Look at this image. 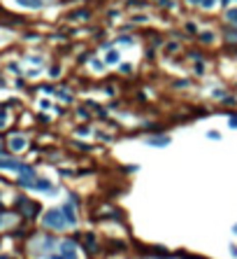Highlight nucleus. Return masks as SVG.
Returning <instances> with one entry per match:
<instances>
[{"label":"nucleus","mask_w":237,"mask_h":259,"mask_svg":"<svg viewBox=\"0 0 237 259\" xmlns=\"http://www.w3.org/2000/svg\"><path fill=\"white\" fill-rule=\"evenodd\" d=\"M44 224L51 226V229H63L68 222L63 217V210H49L47 215H44Z\"/></svg>","instance_id":"nucleus-1"},{"label":"nucleus","mask_w":237,"mask_h":259,"mask_svg":"<svg viewBox=\"0 0 237 259\" xmlns=\"http://www.w3.org/2000/svg\"><path fill=\"white\" fill-rule=\"evenodd\" d=\"M12 147L14 150H21V147H23V140H21V138H12Z\"/></svg>","instance_id":"nucleus-2"},{"label":"nucleus","mask_w":237,"mask_h":259,"mask_svg":"<svg viewBox=\"0 0 237 259\" xmlns=\"http://www.w3.org/2000/svg\"><path fill=\"white\" fill-rule=\"evenodd\" d=\"M233 231H235V233H237V224H235V226H233Z\"/></svg>","instance_id":"nucleus-3"},{"label":"nucleus","mask_w":237,"mask_h":259,"mask_svg":"<svg viewBox=\"0 0 237 259\" xmlns=\"http://www.w3.org/2000/svg\"><path fill=\"white\" fill-rule=\"evenodd\" d=\"M0 224H2V217H0Z\"/></svg>","instance_id":"nucleus-4"}]
</instances>
